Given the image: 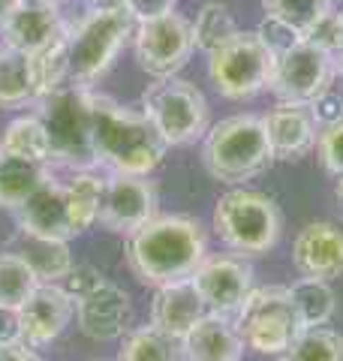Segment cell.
Returning a JSON list of instances; mask_svg holds the SVG:
<instances>
[{"instance_id": "ee69618b", "label": "cell", "mask_w": 343, "mask_h": 361, "mask_svg": "<svg viewBox=\"0 0 343 361\" xmlns=\"http://www.w3.org/2000/svg\"><path fill=\"white\" fill-rule=\"evenodd\" d=\"M335 70H337V75L343 78V54H335Z\"/></svg>"}, {"instance_id": "bcb514c9", "label": "cell", "mask_w": 343, "mask_h": 361, "mask_svg": "<svg viewBox=\"0 0 343 361\" xmlns=\"http://www.w3.org/2000/svg\"><path fill=\"white\" fill-rule=\"evenodd\" d=\"M340 13V30H343V9H337ZM337 54H343V39H340V49H337Z\"/></svg>"}, {"instance_id": "ac0fdd59", "label": "cell", "mask_w": 343, "mask_h": 361, "mask_svg": "<svg viewBox=\"0 0 343 361\" xmlns=\"http://www.w3.org/2000/svg\"><path fill=\"white\" fill-rule=\"evenodd\" d=\"M262 127H265L274 160L292 163L316 148L319 123L311 106L304 103H277L268 115H262Z\"/></svg>"}, {"instance_id": "f6af8a7d", "label": "cell", "mask_w": 343, "mask_h": 361, "mask_svg": "<svg viewBox=\"0 0 343 361\" xmlns=\"http://www.w3.org/2000/svg\"><path fill=\"white\" fill-rule=\"evenodd\" d=\"M335 196H337V202H340V208H343V178L337 180V187H335Z\"/></svg>"}, {"instance_id": "30bf717a", "label": "cell", "mask_w": 343, "mask_h": 361, "mask_svg": "<svg viewBox=\"0 0 343 361\" xmlns=\"http://www.w3.org/2000/svg\"><path fill=\"white\" fill-rule=\"evenodd\" d=\"M274 58L259 42L256 30H238L232 39L208 51V78L214 90L226 99H253L268 90Z\"/></svg>"}, {"instance_id": "f546056e", "label": "cell", "mask_w": 343, "mask_h": 361, "mask_svg": "<svg viewBox=\"0 0 343 361\" xmlns=\"http://www.w3.org/2000/svg\"><path fill=\"white\" fill-rule=\"evenodd\" d=\"M40 286V277L33 268L13 250H0V307L4 310H18L33 289Z\"/></svg>"}, {"instance_id": "4316f807", "label": "cell", "mask_w": 343, "mask_h": 361, "mask_svg": "<svg viewBox=\"0 0 343 361\" xmlns=\"http://www.w3.org/2000/svg\"><path fill=\"white\" fill-rule=\"evenodd\" d=\"M292 295V307L299 313L301 329H319L335 316L337 298L335 289L328 286V280H313V277H301L289 286Z\"/></svg>"}, {"instance_id": "7402d4cb", "label": "cell", "mask_w": 343, "mask_h": 361, "mask_svg": "<svg viewBox=\"0 0 343 361\" xmlns=\"http://www.w3.org/2000/svg\"><path fill=\"white\" fill-rule=\"evenodd\" d=\"M6 250L18 253L25 262L33 268L40 283H64L66 274L73 271V256H70V241H54V238H40L25 229L16 232L13 244Z\"/></svg>"}, {"instance_id": "8fae6325", "label": "cell", "mask_w": 343, "mask_h": 361, "mask_svg": "<svg viewBox=\"0 0 343 361\" xmlns=\"http://www.w3.org/2000/svg\"><path fill=\"white\" fill-rule=\"evenodd\" d=\"M193 25L181 13H166L157 18L136 21L133 51L142 70L151 78H172L187 66L193 54Z\"/></svg>"}, {"instance_id": "f35d334b", "label": "cell", "mask_w": 343, "mask_h": 361, "mask_svg": "<svg viewBox=\"0 0 343 361\" xmlns=\"http://www.w3.org/2000/svg\"><path fill=\"white\" fill-rule=\"evenodd\" d=\"M0 361H40V355L25 341H9L0 343Z\"/></svg>"}, {"instance_id": "484cf974", "label": "cell", "mask_w": 343, "mask_h": 361, "mask_svg": "<svg viewBox=\"0 0 343 361\" xmlns=\"http://www.w3.org/2000/svg\"><path fill=\"white\" fill-rule=\"evenodd\" d=\"M30 61L25 51L0 42V109H21L33 103Z\"/></svg>"}, {"instance_id": "3957f363", "label": "cell", "mask_w": 343, "mask_h": 361, "mask_svg": "<svg viewBox=\"0 0 343 361\" xmlns=\"http://www.w3.org/2000/svg\"><path fill=\"white\" fill-rule=\"evenodd\" d=\"M202 163L214 180H223L229 187H241L268 172L274 154L262 118L232 115L208 127L202 142Z\"/></svg>"}, {"instance_id": "1f68e13d", "label": "cell", "mask_w": 343, "mask_h": 361, "mask_svg": "<svg viewBox=\"0 0 343 361\" xmlns=\"http://www.w3.org/2000/svg\"><path fill=\"white\" fill-rule=\"evenodd\" d=\"M277 361H343V337L331 329H301Z\"/></svg>"}, {"instance_id": "b9f144b4", "label": "cell", "mask_w": 343, "mask_h": 361, "mask_svg": "<svg viewBox=\"0 0 343 361\" xmlns=\"http://www.w3.org/2000/svg\"><path fill=\"white\" fill-rule=\"evenodd\" d=\"M90 9H118L124 6V0H88Z\"/></svg>"}, {"instance_id": "60d3db41", "label": "cell", "mask_w": 343, "mask_h": 361, "mask_svg": "<svg viewBox=\"0 0 343 361\" xmlns=\"http://www.w3.org/2000/svg\"><path fill=\"white\" fill-rule=\"evenodd\" d=\"M18 6H21V0H0V25H4Z\"/></svg>"}, {"instance_id": "d6a6232c", "label": "cell", "mask_w": 343, "mask_h": 361, "mask_svg": "<svg viewBox=\"0 0 343 361\" xmlns=\"http://www.w3.org/2000/svg\"><path fill=\"white\" fill-rule=\"evenodd\" d=\"M265 16H274L292 25L295 30L311 27L319 16H325L335 9V0H262Z\"/></svg>"}, {"instance_id": "277c9868", "label": "cell", "mask_w": 343, "mask_h": 361, "mask_svg": "<svg viewBox=\"0 0 343 361\" xmlns=\"http://www.w3.org/2000/svg\"><path fill=\"white\" fill-rule=\"evenodd\" d=\"M94 87L66 82L52 94L40 97L37 115L45 123L52 142L54 169H97L94 160V115H90Z\"/></svg>"}, {"instance_id": "ba28073f", "label": "cell", "mask_w": 343, "mask_h": 361, "mask_svg": "<svg viewBox=\"0 0 343 361\" xmlns=\"http://www.w3.org/2000/svg\"><path fill=\"white\" fill-rule=\"evenodd\" d=\"M139 109L166 145H193L208 133V99L187 78H154V85L145 87Z\"/></svg>"}, {"instance_id": "ab89813d", "label": "cell", "mask_w": 343, "mask_h": 361, "mask_svg": "<svg viewBox=\"0 0 343 361\" xmlns=\"http://www.w3.org/2000/svg\"><path fill=\"white\" fill-rule=\"evenodd\" d=\"M9 341H21L18 337V313L0 307V343H9Z\"/></svg>"}, {"instance_id": "6da1fadb", "label": "cell", "mask_w": 343, "mask_h": 361, "mask_svg": "<svg viewBox=\"0 0 343 361\" xmlns=\"http://www.w3.org/2000/svg\"><path fill=\"white\" fill-rule=\"evenodd\" d=\"M208 256L202 223L184 214H154L127 235V265L145 286H169L190 280Z\"/></svg>"}, {"instance_id": "836d02e7", "label": "cell", "mask_w": 343, "mask_h": 361, "mask_svg": "<svg viewBox=\"0 0 343 361\" xmlns=\"http://www.w3.org/2000/svg\"><path fill=\"white\" fill-rule=\"evenodd\" d=\"M316 157L323 169L331 178H343V121L328 123V127H319L316 135Z\"/></svg>"}, {"instance_id": "5b68a950", "label": "cell", "mask_w": 343, "mask_h": 361, "mask_svg": "<svg viewBox=\"0 0 343 361\" xmlns=\"http://www.w3.org/2000/svg\"><path fill=\"white\" fill-rule=\"evenodd\" d=\"M136 18L124 6L118 9H88L66 27L70 51V82L94 87L118 61L121 49L133 39Z\"/></svg>"}, {"instance_id": "e575fe53", "label": "cell", "mask_w": 343, "mask_h": 361, "mask_svg": "<svg viewBox=\"0 0 343 361\" xmlns=\"http://www.w3.org/2000/svg\"><path fill=\"white\" fill-rule=\"evenodd\" d=\"M301 39H304L307 45H313V49H319V51H325V54H331V58H335L337 49H340V39H343L340 13H337V9H331V13L319 16L311 27L301 30Z\"/></svg>"}, {"instance_id": "8d00e7d4", "label": "cell", "mask_w": 343, "mask_h": 361, "mask_svg": "<svg viewBox=\"0 0 343 361\" xmlns=\"http://www.w3.org/2000/svg\"><path fill=\"white\" fill-rule=\"evenodd\" d=\"M311 111H313V118H316L319 127H328V123L343 121V94L335 85L325 87L323 94H319L311 103Z\"/></svg>"}, {"instance_id": "7a4b0ae2", "label": "cell", "mask_w": 343, "mask_h": 361, "mask_svg": "<svg viewBox=\"0 0 343 361\" xmlns=\"http://www.w3.org/2000/svg\"><path fill=\"white\" fill-rule=\"evenodd\" d=\"M94 115V160L112 175L148 178L163 163L169 145L142 109L121 106L106 94H90Z\"/></svg>"}, {"instance_id": "603a6c76", "label": "cell", "mask_w": 343, "mask_h": 361, "mask_svg": "<svg viewBox=\"0 0 343 361\" xmlns=\"http://www.w3.org/2000/svg\"><path fill=\"white\" fill-rule=\"evenodd\" d=\"M64 172H66L64 190H66V202H70V220L76 235H82L100 217L106 178H100L97 169H64Z\"/></svg>"}, {"instance_id": "4dcf8cb0", "label": "cell", "mask_w": 343, "mask_h": 361, "mask_svg": "<svg viewBox=\"0 0 343 361\" xmlns=\"http://www.w3.org/2000/svg\"><path fill=\"white\" fill-rule=\"evenodd\" d=\"M193 25V45H196L199 51H214L217 45H223L226 39H232L238 30V21L232 16V9L220 0H211V4H205L199 13H196V21H190Z\"/></svg>"}, {"instance_id": "52a82bcc", "label": "cell", "mask_w": 343, "mask_h": 361, "mask_svg": "<svg viewBox=\"0 0 343 361\" xmlns=\"http://www.w3.org/2000/svg\"><path fill=\"white\" fill-rule=\"evenodd\" d=\"M76 301V322L90 341H118L130 331L133 301L118 283L102 277L94 265H73L64 280Z\"/></svg>"}, {"instance_id": "9c48e42d", "label": "cell", "mask_w": 343, "mask_h": 361, "mask_svg": "<svg viewBox=\"0 0 343 361\" xmlns=\"http://www.w3.org/2000/svg\"><path fill=\"white\" fill-rule=\"evenodd\" d=\"M232 322L241 343L259 355H280L301 331L289 286H253Z\"/></svg>"}, {"instance_id": "5bb4252c", "label": "cell", "mask_w": 343, "mask_h": 361, "mask_svg": "<svg viewBox=\"0 0 343 361\" xmlns=\"http://www.w3.org/2000/svg\"><path fill=\"white\" fill-rule=\"evenodd\" d=\"M157 214V187L142 175H109L97 223L114 235H130Z\"/></svg>"}, {"instance_id": "7c38bea8", "label": "cell", "mask_w": 343, "mask_h": 361, "mask_svg": "<svg viewBox=\"0 0 343 361\" xmlns=\"http://www.w3.org/2000/svg\"><path fill=\"white\" fill-rule=\"evenodd\" d=\"M335 75H337L335 58L301 39L299 45H292L289 51L274 58L268 90L277 97V103L311 106L325 87L335 85Z\"/></svg>"}, {"instance_id": "44dd1931", "label": "cell", "mask_w": 343, "mask_h": 361, "mask_svg": "<svg viewBox=\"0 0 343 361\" xmlns=\"http://www.w3.org/2000/svg\"><path fill=\"white\" fill-rule=\"evenodd\" d=\"M181 355L187 361H241L244 343L229 316L205 313L181 341Z\"/></svg>"}, {"instance_id": "74e56055", "label": "cell", "mask_w": 343, "mask_h": 361, "mask_svg": "<svg viewBox=\"0 0 343 361\" xmlns=\"http://www.w3.org/2000/svg\"><path fill=\"white\" fill-rule=\"evenodd\" d=\"M178 0H124V9L136 18V21H145V18H157V16H166L175 9Z\"/></svg>"}, {"instance_id": "d4e9b609", "label": "cell", "mask_w": 343, "mask_h": 361, "mask_svg": "<svg viewBox=\"0 0 343 361\" xmlns=\"http://www.w3.org/2000/svg\"><path fill=\"white\" fill-rule=\"evenodd\" d=\"M49 172L52 166L25 163V160H16V157L0 154V208L16 214L33 196V190L49 178Z\"/></svg>"}, {"instance_id": "9a60e30c", "label": "cell", "mask_w": 343, "mask_h": 361, "mask_svg": "<svg viewBox=\"0 0 343 361\" xmlns=\"http://www.w3.org/2000/svg\"><path fill=\"white\" fill-rule=\"evenodd\" d=\"M16 313H18V337L28 346L40 349L66 331V325L76 316V301L64 283H40Z\"/></svg>"}, {"instance_id": "cb8c5ba5", "label": "cell", "mask_w": 343, "mask_h": 361, "mask_svg": "<svg viewBox=\"0 0 343 361\" xmlns=\"http://www.w3.org/2000/svg\"><path fill=\"white\" fill-rule=\"evenodd\" d=\"M0 151L25 163H40V166L52 163V142L37 111L9 121V127L4 130V139H0Z\"/></svg>"}, {"instance_id": "8992f818", "label": "cell", "mask_w": 343, "mask_h": 361, "mask_svg": "<svg viewBox=\"0 0 343 361\" xmlns=\"http://www.w3.org/2000/svg\"><path fill=\"white\" fill-rule=\"evenodd\" d=\"M283 214L268 193L235 187L214 205V232L238 256H262L280 241Z\"/></svg>"}, {"instance_id": "2e32d148", "label": "cell", "mask_w": 343, "mask_h": 361, "mask_svg": "<svg viewBox=\"0 0 343 361\" xmlns=\"http://www.w3.org/2000/svg\"><path fill=\"white\" fill-rule=\"evenodd\" d=\"M292 265L301 277L335 280L343 274V226L331 220L307 223L292 241Z\"/></svg>"}, {"instance_id": "e0dca14e", "label": "cell", "mask_w": 343, "mask_h": 361, "mask_svg": "<svg viewBox=\"0 0 343 361\" xmlns=\"http://www.w3.org/2000/svg\"><path fill=\"white\" fill-rule=\"evenodd\" d=\"M18 229H25L40 238H54V241H70L76 238L73 220H70V202H66L64 178L54 175V166L49 178L33 190V196L16 211Z\"/></svg>"}, {"instance_id": "7bdbcfd3", "label": "cell", "mask_w": 343, "mask_h": 361, "mask_svg": "<svg viewBox=\"0 0 343 361\" xmlns=\"http://www.w3.org/2000/svg\"><path fill=\"white\" fill-rule=\"evenodd\" d=\"M21 4H45V6H61L64 0H21Z\"/></svg>"}, {"instance_id": "d6986e66", "label": "cell", "mask_w": 343, "mask_h": 361, "mask_svg": "<svg viewBox=\"0 0 343 361\" xmlns=\"http://www.w3.org/2000/svg\"><path fill=\"white\" fill-rule=\"evenodd\" d=\"M66 21L61 16V6H45V4H21L4 25H0V42L13 45L25 54H37L45 45L61 39L66 33Z\"/></svg>"}, {"instance_id": "ffe728a7", "label": "cell", "mask_w": 343, "mask_h": 361, "mask_svg": "<svg viewBox=\"0 0 343 361\" xmlns=\"http://www.w3.org/2000/svg\"><path fill=\"white\" fill-rule=\"evenodd\" d=\"M205 310V301L199 298L193 280H181V283L157 286L151 298V325L169 334L172 341H184L187 331L196 325Z\"/></svg>"}, {"instance_id": "d590c367", "label": "cell", "mask_w": 343, "mask_h": 361, "mask_svg": "<svg viewBox=\"0 0 343 361\" xmlns=\"http://www.w3.org/2000/svg\"><path fill=\"white\" fill-rule=\"evenodd\" d=\"M256 37L271 51V58H277V54L289 51L292 45L301 42V30H295L292 25H286V21L274 18V16H265L259 21V27H256Z\"/></svg>"}, {"instance_id": "83f0119b", "label": "cell", "mask_w": 343, "mask_h": 361, "mask_svg": "<svg viewBox=\"0 0 343 361\" xmlns=\"http://www.w3.org/2000/svg\"><path fill=\"white\" fill-rule=\"evenodd\" d=\"M30 61V82H33V97H45L57 90L61 85L70 82V51H66V33L52 45H45L37 54H28ZM33 99V103H37Z\"/></svg>"}, {"instance_id": "f1b7e54d", "label": "cell", "mask_w": 343, "mask_h": 361, "mask_svg": "<svg viewBox=\"0 0 343 361\" xmlns=\"http://www.w3.org/2000/svg\"><path fill=\"white\" fill-rule=\"evenodd\" d=\"M178 355H181V343L154 329L151 322L130 329L121 337V349H118V361H178Z\"/></svg>"}, {"instance_id": "7dc6e473", "label": "cell", "mask_w": 343, "mask_h": 361, "mask_svg": "<svg viewBox=\"0 0 343 361\" xmlns=\"http://www.w3.org/2000/svg\"><path fill=\"white\" fill-rule=\"evenodd\" d=\"M0 154H4V151H0Z\"/></svg>"}, {"instance_id": "4fadbf2b", "label": "cell", "mask_w": 343, "mask_h": 361, "mask_svg": "<svg viewBox=\"0 0 343 361\" xmlns=\"http://www.w3.org/2000/svg\"><path fill=\"white\" fill-rule=\"evenodd\" d=\"M190 280L196 286L199 298L205 301V310L229 316V319L253 292V268L238 253H208L202 259V265L193 271Z\"/></svg>"}]
</instances>
